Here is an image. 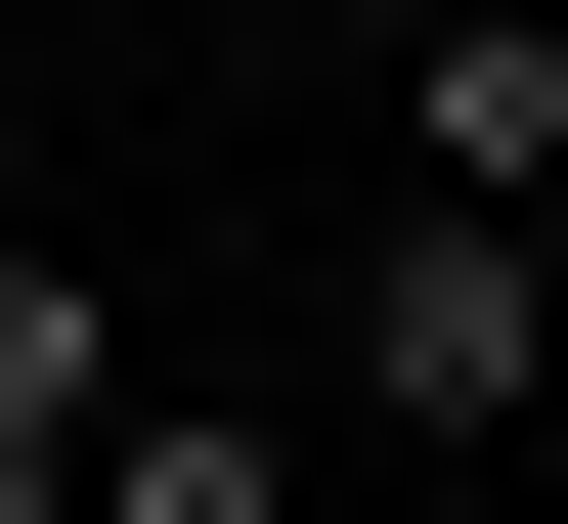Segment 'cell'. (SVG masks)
Here are the masks:
<instances>
[{
	"label": "cell",
	"instance_id": "cell-4",
	"mask_svg": "<svg viewBox=\"0 0 568 524\" xmlns=\"http://www.w3.org/2000/svg\"><path fill=\"white\" fill-rule=\"evenodd\" d=\"M88 524H263V438L219 393H88Z\"/></svg>",
	"mask_w": 568,
	"mask_h": 524
},
{
	"label": "cell",
	"instance_id": "cell-3",
	"mask_svg": "<svg viewBox=\"0 0 568 524\" xmlns=\"http://www.w3.org/2000/svg\"><path fill=\"white\" fill-rule=\"evenodd\" d=\"M88 393H132V306H88V263H0V524H88Z\"/></svg>",
	"mask_w": 568,
	"mask_h": 524
},
{
	"label": "cell",
	"instance_id": "cell-1",
	"mask_svg": "<svg viewBox=\"0 0 568 524\" xmlns=\"http://www.w3.org/2000/svg\"><path fill=\"white\" fill-rule=\"evenodd\" d=\"M351 393H394V438H525V393H568V263H525V175H437V219L351 263Z\"/></svg>",
	"mask_w": 568,
	"mask_h": 524
},
{
	"label": "cell",
	"instance_id": "cell-2",
	"mask_svg": "<svg viewBox=\"0 0 568 524\" xmlns=\"http://www.w3.org/2000/svg\"><path fill=\"white\" fill-rule=\"evenodd\" d=\"M394 175H525L568 219V0H394Z\"/></svg>",
	"mask_w": 568,
	"mask_h": 524
}]
</instances>
